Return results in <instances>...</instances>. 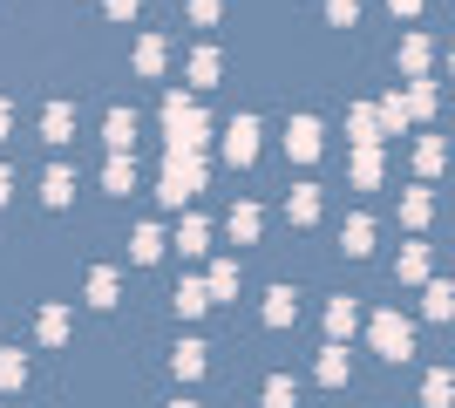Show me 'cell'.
<instances>
[{
    "instance_id": "cell-1",
    "label": "cell",
    "mask_w": 455,
    "mask_h": 408,
    "mask_svg": "<svg viewBox=\"0 0 455 408\" xmlns=\"http://www.w3.org/2000/svg\"><path fill=\"white\" fill-rule=\"evenodd\" d=\"M197 191H204V164H197V150H171L156 197H164V204H184V197H197Z\"/></svg>"
},
{
    "instance_id": "cell-2",
    "label": "cell",
    "mask_w": 455,
    "mask_h": 408,
    "mask_svg": "<svg viewBox=\"0 0 455 408\" xmlns=\"http://www.w3.org/2000/svg\"><path fill=\"white\" fill-rule=\"evenodd\" d=\"M374 348H380V354H395V361L415 348V333H408V320H401V313H380V320H374Z\"/></svg>"
},
{
    "instance_id": "cell-3",
    "label": "cell",
    "mask_w": 455,
    "mask_h": 408,
    "mask_svg": "<svg viewBox=\"0 0 455 408\" xmlns=\"http://www.w3.org/2000/svg\"><path fill=\"white\" fill-rule=\"evenodd\" d=\"M225 156H231V164H251V156H259V123H251V116H238V123H231Z\"/></svg>"
},
{
    "instance_id": "cell-4",
    "label": "cell",
    "mask_w": 455,
    "mask_h": 408,
    "mask_svg": "<svg viewBox=\"0 0 455 408\" xmlns=\"http://www.w3.org/2000/svg\"><path fill=\"white\" fill-rule=\"evenodd\" d=\"M285 150L299 156V164H313V156H320V123H313V116H299L292 130H285Z\"/></svg>"
},
{
    "instance_id": "cell-5",
    "label": "cell",
    "mask_w": 455,
    "mask_h": 408,
    "mask_svg": "<svg viewBox=\"0 0 455 408\" xmlns=\"http://www.w3.org/2000/svg\"><path fill=\"white\" fill-rule=\"evenodd\" d=\"M41 130H48V143H68V130H76V109H68V102H48Z\"/></svg>"
},
{
    "instance_id": "cell-6",
    "label": "cell",
    "mask_w": 455,
    "mask_h": 408,
    "mask_svg": "<svg viewBox=\"0 0 455 408\" xmlns=\"http://www.w3.org/2000/svg\"><path fill=\"white\" fill-rule=\"evenodd\" d=\"M171 368L184 374V381H197V374H204V340H184V348L171 354Z\"/></svg>"
},
{
    "instance_id": "cell-7",
    "label": "cell",
    "mask_w": 455,
    "mask_h": 408,
    "mask_svg": "<svg viewBox=\"0 0 455 408\" xmlns=\"http://www.w3.org/2000/svg\"><path fill=\"white\" fill-rule=\"evenodd\" d=\"M130 143H136V116H130V109H109V150L123 156Z\"/></svg>"
},
{
    "instance_id": "cell-8",
    "label": "cell",
    "mask_w": 455,
    "mask_h": 408,
    "mask_svg": "<svg viewBox=\"0 0 455 408\" xmlns=\"http://www.w3.org/2000/svg\"><path fill=\"white\" fill-rule=\"evenodd\" d=\"M313 218H320V191L299 184V191H292V225H313Z\"/></svg>"
},
{
    "instance_id": "cell-9",
    "label": "cell",
    "mask_w": 455,
    "mask_h": 408,
    "mask_svg": "<svg viewBox=\"0 0 455 408\" xmlns=\"http://www.w3.org/2000/svg\"><path fill=\"white\" fill-rule=\"evenodd\" d=\"M204 307H211V292H204V286H190V279H184V286H177V313H184V320H197Z\"/></svg>"
},
{
    "instance_id": "cell-10",
    "label": "cell",
    "mask_w": 455,
    "mask_h": 408,
    "mask_svg": "<svg viewBox=\"0 0 455 408\" xmlns=\"http://www.w3.org/2000/svg\"><path fill=\"white\" fill-rule=\"evenodd\" d=\"M292 313H299V307H292V292H266V327H285V320H292Z\"/></svg>"
},
{
    "instance_id": "cell-11",
    "label": "cell",
    "mask_w": 455,
    "mask_h": 408,
    "mask_svg": "<svg viewBox=\"0 0 455 408\" xmlns=\"http://www.w3.org/2000/svg\"><path fill=\"white\" fill-rule=\"evenodd\" d=\"M177 252H204V218H184V225H177Z\"/></svg>"
},
{
    "instance_id": "cell-12",
    "label": "cell",
    "mask_w": 455,
    "mask_h": 408,
    "mask_svg": "<svg viewBox=\"0 0 455 408\" xmlns=\"http://www.w3.org/2000/svg\"><path fill=\"white\" fill-rule=\"evenodd\" d=\"M354 177H361V184H380V150H374V143H361V156H354Z\"/></svg>"
},
{
    "instance_id": "cell-13",
    "label": "cell",
    "mask_w": 455,
    "mask_h": 408,
    "mask_svg": "<svg viewBox=\"0 0 455 408\" xmlns=\"http://www.w3.org/2000/svg\"><path fill=\"white\" fill-rule=\"evenodd\" d=\"M102 177H109V191H130V184H136V164H130V156H109V171H102Z\"/></svg>"
},
{
    "instance_id": "cell-14",
    "label": "cell",
    "mask_w": 455,
    "mask_h": 408,
    "mask_svg": "<svg viewBox=\"0 0 455 408\" xmlns=\"http://www.w3.org/2000/svg\"><path fill=\"white\" fill-rule=\"evenodd\" d=\"M41 197H48V204H68V197H76V177H68V171H48V191H41Z\"/></svg>"
},
{
    "instance_id": "cell-15",
    "label": "cell",
    "mask_w": 455,
    "mask_h": 408,
    "mask_svg": "<svg viewBox=\"0 0 455 408\" xmlns=\"http://www.w3.org/2000/svg\"><path fill=\"white\" fill-rule=\"evenodd\" d=\"M231 238H259V204H238V212H231Z\"/></svg>"
},
{
    "instance_id": "cell-16",
    "label": "cell",
    "mask_w": 455,
    "mask_h": 408,
    "mask_svg": "<svg viewBox=\"0 0 455 408\" xmlns=\"http://www.w3.org/2000/svg\"><path fill=\"white\" fill-rule=\"evenodd\" d=\"M401 109H408V116H428V109H435V89H428V82H415V89H408V102H401Z\"/></svg>"
},
{
    "instance_id": "cell-17",
    "label": "cell",
    "mask_w": 455,
    "mask_h": 408,
    "mask_svg": "<svg viewBox=\"0 0 455 408\" xmlns=\"http://www.w3.org/2000/svg\"><path fill=\"white\" fill-rule=\"evenodd\" d=\"M28 381V361L20 354H0V388H20Z\"/></svg>"
},
{
    "instance_id": "cell-18",
    "label": "cell",
    "mask_w": 455,
    "mask_h": 408,
    "mask_svg": "<svg viewBox=\"0 0 455 408\" xmlns=\"http://www.w3.org/2000/svg\"><path fill=\"white\" fill-rule=\"evenodd\" d=\"M130 252H136V259H156V252H164V232H156V225H143V232H136V245H130Z\"/></svg>"
},
{
    "instance_id": "cell-19",
    "label": "cell",
    "mask_w": 455,
    "mask_h": 408,
    "mask_svg": "<svg viewBox=\"0 0 455 408\" xmlns=\"http://www.w3.org/2000/svg\"><path fill=\"white\" fill-rule=\"evenodd\" d=\"M401 279H428V252H421V245L401 252Z\"/></svg>"
},
{
    "instance_id": "cell-20",
    "label": "cell",
    "mask_w": 455,
    "mask_h": 408,
    "mask_svg": "<svg viewBox=\"0 0 455 408\" xmlns=\"http://www.w3.org/2000/svg\"><path fill=\"white\" fill-rule=\"evenodd\" d=\"M320 381H347V348H326V361H320Z\"/></svg>"
},
{
    "instance_id": "cell-21",
    "label": "cell",
    "mask_w": 455,
    "mask_h": 408,
    "mask_svg": "<svg viewBox=\"0 0 455 408\" xmlns=\"http://www.w3.org/2000/svg\"><path fill=\"white\" fill-rule=\"evenodd\" d=\"M266 408H292V381H285V374L266 381Z\"/></svg>"
},
{
    "instance_id": "cell-22",
    "label": "cell",
    "mask_w": 455,
    "mask_h": 408,
    "mask_svg": "<svg viewBox=\"0 0 455 408\" xmlns=\"http://www.w3.org/2000/svg\"><path fill=\"white\" fill-rule=\"evenodd\" d=\"M136 68H143V76H156V68H164V41H143V48H136Z\"/></svg>"
},
{
    "instance_id": "cell-23",
    "label": "cell",
    "mask_w": 455,
    "mask_h": 408,
    "mask_svg": "<svg viewBox=\"0 0 455 408\" xmlns=\"http://www.w3.org/2000/svg\"><path fill=\"white\" fill-rule=\"evenodd\" d=\"M190 76H197V82L218 76V48H197V55H190Z\"/></svg>"
},
{
    "instance_id": "cell-24",
    "label": "cell",
    "mask_w": 455,
    "mask_h": 408,
    "mask_svg": "<svg viewBox=\"0 0 455 408\" xmlns=\"http://www.w3.org/2000/svg\"><path fill=\"white\" fill-rule=\"evenodd\" d=\"M89 300H95V307H109V300H116V272H95V279H89Z\"/></svg>"
},
{
    "instance_id": "cell-25",
    "label": "cell",
    "mask_w": 455,
    "mask_h": 408,
    "mask_svg": "<svg viewBox=\"0 0 455 408\" xmlns=\"http://www.w3.org/2000/svg\"><path fill=\"white\" fill-rule=\"evenodd\" d=\"M61 333H68V313L48 307V313H41V340H61Z\"/></svg>"
},
{
    "instance_id": "cell-26",
    "label": "cell",
    "mask_w": 455,
    "mask_h": 408,
    "mask_svg": "<svg viewBox=\"0 0 455 408\" xmlns=\"http://www.w3.org/2000/svg\"><path fill=\"white\" fill-rule=\"evenodd\" d=\"M231 286H238V266H218V272H211V286H204V292H211V300H225Z\"/></svg>"
},
{
    "instance_id": "cell-27",
    "label": "cell",
    "mask_w": 455,
    "mask_h": 408,
    "mask_svg": "<svg viewBox=\"0 0 455 408\" xmlns=\"http://www.w3.org/2000/svg\"><path fill=\"white\" fill-rule=\"evenodd\" d=\"M401 68H415V76H421V68H428V41H408V48H401Z\"/></svg>"
},
{
    "instance_id": "cell-28",
    "label": "cell",
    "mask_w": 455,
    "mask_h": 408,
    "mask_svg": "<svg viewBox=\"0 0 455 408\" xmlns=\"http://www.w3.org/2000/svg\"><path fill=\"white\" fill-rule=\"evenodd\" d=\"M367 238H374V225H367V218H354V225H347V252H367Z\"/></svg>"
},
{
    "instance_id": "cell-29",
    "label": "cell",
    "mask_w": 455,
    "mask_h": 408,
    "mask_svg": "<svg viewBox=\"0 0 455 408\" xmlns=\"http://www.w3.org/2000/svg\"><path fill=\"white\" fill-rule=\"evenodd\" d=\"M428 320H449V286H428Z\"/></svg>"
},
{
    "instance_id": "cell-30",
    "label": "cell",
    "mask_w": 455,
    "mask_h": 408,
    "mask_svg": "<svg viewBox=\"0 0 455 408\" xmlns=\"http://www.w3.org/2000/svg\"><path fill=\"white\" fill-rule=\"evenodd\" d=\"M326 327H333V333H354V307H347V300H340V307L326 313Z\"/></svg>"
},
{
    "instance_id": "cell-31",
    "label": "cell",
    "mask_w": 455,
    "mask_h": 408,
    "mask_svg": "<svg viewBox=\"0 0 455 408\" xmlns=\"http://www.w3.org/2000/svg\"><path fill=\"white\" fill-rule=\"evenodd\" d=\"M326 14H333V20H354V14H361V0H326Z\"/></svg>"
},
{
    "instance_id": "cell-32",
    "label": "cell",
    "mask_w": 455,
    "mask_h": 408,
    "mask_svg": "<svg viewBox=\"0 0 455 408\" xmlns=\"http://www.w3.org/2000/svg\"><path fill=\"white\" fill-rule=\"evenodd\" d=\"M190 14H197V20H218V0H190Z\"/></svg>"
},
{
    "instance_id": "cell-33",
    "label": "cell",
    "mask_w": 455,
    "mask_h": 408,
    "mask_svg": "<svg viewBox=\"0 0 455 408\" xmlns=\"http://www.w3.org/2000/svg\"><path fill=\"white\" fill-rule=\"evenodd\" d=\"M387 7H395V14H421V0H387Z\"/></svg>"
},
{
    "instance_id": "cell-34",
    "label": "cell",
    "mask_w": 455,
    "mask_h": 408,
    "mask_svg": "<svg viewBox=\"0 0 455 408\" xmlns=\"http://www.w3.org/2000/svg\"><path fill=\"white\" fill-rule=\"evenodd\" d=\"M109 14L123 20V14H136V0H109Z\"/></svg>"
},
{
    "instance_id": "cell-35",
    "label": "cell",
    "mask_w": 455,
    "mask_h": 408,
    "mask_svg": "<svg viewBox=\"0 0 455 408\" xmlns=\"http://www.w3.org/2000/svg\"><path fill=\"white\" fill-rule=\"evenodd\" d=\"M7 123H14V109H7V102H0V136H7Z\"/></svg>"
},
{
    "instance_id": "cell-36",
    "label": "cell",
    "mask_w": 455,
    "mask_h": 408,
    "mask_svg": "<svg viewBox=\"0 0 455 408\" xmlns=\"http://www.w3.org/2000/svg\"><path fill=\"white\" fill-rule=\"evenodd\" d=\"M7 184H14V177H7V171H0V204H7Z\"/></svg>"
},
{
    "instance_id": "cell-37",
    "label": "cell",
    "mask_w": 455,
    "mask_h": 408,
    "mask_svg": "<svg viewBox=\"0 0 455 408\" xmlns=\"http://www.w3.org/2000/svg\"><path fill=\"white\" fill-rule=\"evenodd\" d=\"M177 408H190V402H177Z\"/></svg>"
}]
</instances>
